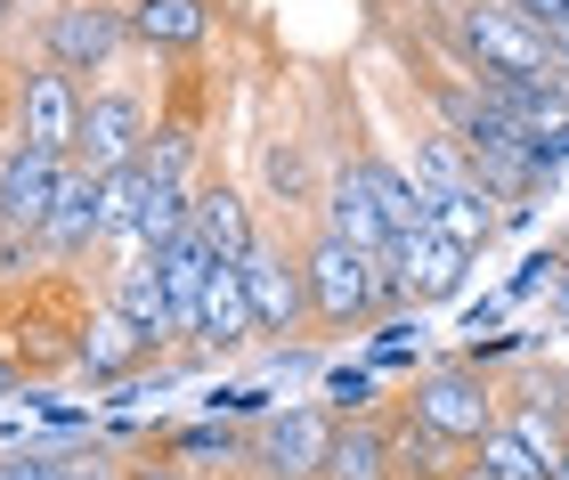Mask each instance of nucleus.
<instances>
[{"label":"nucleus","instance_id":"nucleus-1","mask_svg":"<svg viewBox=\"0 0 569 480\" xmlns=\"http://www.w3.org/2000/svg\"><path fill=\"white\" fill-rule=\"evenodd\" d=\"M293 252H301L309 334H367V326L391 318V301H382V252H358L350 237H333L326 220H301Z\"/></svg>","mask_w":569,"mask_h":480},{"label":"nucleus","instance_id":"nucleus-2","mask_svg":"<svg viewBox=\"0 0 569 480\" xmlns=\"http://www.w3.org/2000/svg\"><path fill=\"white\" fill-rule=\"evenodd\" d=\"M407 416L423 423V432L439 440V448H456V457H472V448L505 423V383L488 374V359L480 350H463V359H431L416 383H407V399H399Z\"/></svg>","mask_w":569,"mask_h":480},{"label":"nucleus","instance_id":"nucleus-3","mask_svg":"<svg viewBox=\"0 0 569 480\" xmlns=\"http://www.w3.org/2000/svg\"><path fill=\"white\" fill-rule=\"evenodd\" d=\"M147 139H154V98L131 73V58H122L114 73H98L90 98H82V147H73V163H82L90 180H122V171L147 163Z\"/></svg>","mask_w":569,"mask_h":480},{"label":"nucleus","instance_id":"nucleus-4","mask_svg":"<svg viewBox=\"0 0 569 480\" xmlns=\"http://www.w3.org/2000/svg\"><path fill=\"white\" fill-rule=\"evenodd\" d=\"M33 58L73 73V82H98L131 58V33H122V0H33Z\"/></svg>","mask_w":569,"mask_h":480},{"label":"nucleus","instance_id":"nucleus-5","mask_svg":"<svg viewBox=\"0 0 569 480\" xmlns=\"http://www.w3.org/2000/svg\"><path fill=\"white\" fill-rule=\"evenodd\" d=\"M244 310H252V342H301L309 334V293H301V252L284 220H261V237L244 244Z\"/></svg>","mask_w":569,"mask_h":480},{"label":"nucleus","instance_id":"nucleus-6","mask_svg":"<svg viewBox=\"0 0 569 480\" xmlns=\"http://www.w3.org/2000/svg\"><path fill=\"white\" fill-rule=\"evenodd\" d=\"M333 448V408L326 399H293V408H261L244 432V472L252 480H318Z\"/></svg>","mask_w":569,"mask_h":480},{"label":"nucleus","instance_id":"nucleus-7","mask_svg":"<svg viewBox=\"0 0 569 480\" xmlns=\"http://www.w3.org/2000/svg\"><path fill=\"white\" fill-rule=\"evenodd\" d=\"M82 98H90V82H73V73L41 66V58H17L9 139H24V147H41V156L73 163V147H82Z\"/></svg>","mask_w":569,"mask_h":480},{"label":"nucleus","instance_id":"nucleus-8","mask_svg":"<svg viewBox=\"0 0 569 480\" xmlns=\"http://www.w3.org/2000/svg\"><path fill=\"white\" fill-rule=\"evenodd\" d=\"M107 220H114V204H107V180H90L82 163H66V180H58V204H49V220H41V269H82V261H98V244H107Z\"/></svg>","mask_w":569,"mask_h":480},{"label":"nucleus","instance_id":"nucleus-9","mask_svg":"<svg viewBox=\"0 0 569 480\" xmlns=\"http://www.w3.org/2000/svg\"><path fill=\"white\" fill-rule=\"evenodd\" d=\"M122 33L131 58H196L220 33V0H122Z\"/></svg>","mask_w":569,"mask_h":480},{"label":"nucleus","instance_id":"nucleus-10","mask_svg":"<svg viewBox=\"0 0 569 480\" xmlns=\"http://www.w3.org/2000/svg\"><path fill=\"white\" fill-rule=\"evenodd\" d=\"M147 359H154V350L139 342V326H131L107 293L90 286L82 326H73V374H90V383H131V374H139Z\"/></svg>","mask_w":569,"mask_h":480},{"label":"nucleus","instance_id":"nucleus-11","mask_svg":"<svg viewBox=\"0 0 569 480\" xmlns=\"http://www.w3.org/2000/svg\"><path fill=\"white\" fill-rule=\"evenodd\" d=\"M188 229L203 237V252H212V261H244V244L261 237V212H252V196L228 180L220 163H203L196 204H188Z\"/></svg>","mask_w":569,"mask_h":480},{"label":"nucleus","instance_id":"nucleus-12","mask_svg":"<svg viewBox=\"0 0 569 480\" xmlns=\"http://www.w3.org/2000/svg\"><path fill=\"white\" fill-rule=\"evenodd\" d=\"M391 277H399V310H431V301L463 293V277H472V252L448 244L439 229H423V237L391 244Z\"/></svg>","mask_w":569,"mask_h":480},{"label":"nucleus","instance_id":"nucleus-13","mask_svg":"<svg viewBox=\"0 0 569 480\" xmlns=\"http://www.w3.org/2000/svg\"><path fill=\"white\" fill-rule=\"evenodd\" d=\"M237 350H252L244 277H237V261H212V269H203V301H196V334H188V359H237Z\"/></svg>","mask_w":569,"mask_h":480},{"label":"nucleus","instance_id":"nucleus-14","mask_svg":"<svg viewBox=\"0 0 569 480\" xmlns=\"http://www.w3.org/2000/svg\"><path fill=\"white\" fill-rule=\"evenodd\" d=\"M98 293H107L114 310L139 326V342L154 350V359H163V350H179V342H171V301H163V269H154V252H139V261L107 269V277H98Z\"/></svg>","mask_w":569,"mask_h":480},{"label":"nucleus","instance_id":"nucleus-15","mask_svg":"<svg viewBox=\"0 0 569 480\" xmlns=\"http://www.w3.org/2000/svg\"><path fill=\"white\" fill-rule=\"evenodd\" d=\"M318 480H391V423L375 416H333V448Z\"/></svg>","mask_w":569,"mask_h":480},{"label":"nucleus","instance_id":"nucleus-16","mask_svg":"<svg viewBox=\"0 0 569 480\" xmlns=\"http://www.w3.org/2000/svg\"><path fill=\"white\" fill-rule=\"evenodd\" d=\"M431 229L448 237V244H463V252H472V261H480V252H488V237L505 229V196H488V188L439 196V204H431Z\"/></svg>","mask_w":569,"mask_h":480},{"label":"nucleus","instance_id":"nucleus-17","mask_svg":"<svg viewBox=\"0 0 569 480\" xmlns=\"http://www.w3.org/2000/svg\"><path fill=\"white\" fill-rule=\"evenodd\" d=\"M472 457L488 464V480H553V464L537 457V448H529L521 432H512V423H497V432H488V440L472 448Z\"/></svg>","mask_w":569,"mask_h":480},{"label":"nucleus","instance_id":"nucleus-18","mask_svg":"<svg viewBox=\"0 0 569 480\" xmlns=\"http://www.w3.org/2000/svg\"><path fill=\"white\" fill-rule=\"evenodd\" d=\"M326 408H333V416H375V408H382V399H375V374H367V367L326 374Z\"/></svg>","mask_w":569,"mask_h":480},{"label":"nucleus","instance_id":"nucleus-19","mask_svg":"<svg viewBox=\"0 0 569 480\" xmlns=\"http://www.w3.org/2000/svg\"><path fill=\"white\" fill-rule=\"evenodd\" d=\"M41 480H122V472H114L107 457H49Z\"/></svg>","mask_w":569,"mask_h":480},{"label":"nucleus","instance_id":"nucleus-20","mask_svg":"<svg viewBox=\"0 0 569 480\" xmlns=\"http://www.w3.org/2000/svg\"><path fill=\"white\" fill-rule=\"evenodd\" d=\"M9 107H17V66L0 58V139H9Z\"/></svg>","mask_w":569,"mask_h":480},{"label":"nucleus","instance_id":"nucleus-21","mask_svg":"<svg viewBox=\"0 0 569 480\" xmlns=\"http://www.w3.org/2000/svg\"><path fill=\"white\" fill-rule=\"evenodd\" d=\"M24 9H33V0H0V41H9L17 24H24Z\"/></svg>","mask_w":569,"mask_h":480},{"label":"nucleus","instance_id":"nucleus-22","mask_svg":"<svg viewBox=\"0 0 569 480\" xmlns=\"http://www.w3.org/2000/svg\"><path fill=\"white\" fill-rule=\"evenodd\" d=\"M553 391H561V423H569V367H553Z\"/></svg>","mask_w":569,"mask_h":480},{"label":"nucleus","instance_id":"nucleus-23","mask_svg":"<svg viewBox=\"0 0 569 480\" xmlns=\"http://www.w3.org/2000/svg\"><path fill=\"white\" fill-rule=\"evenodd\" d=\"M553 480H569V448H561V464H553Z\"/></svg>","mask_w":569,"mask_h":480}]
</instances>
